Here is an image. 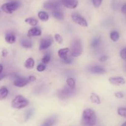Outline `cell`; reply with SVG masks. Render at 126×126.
<instances>
[{
    "mask_svg": "<svg viewBox=\"0 0 126 126\" xmlns=\"http://www.w3.org/2000/svg\"><path fill=\"white\" fill-rule=\"evenodd\" d=\"M92 1H93V6L96 8H99L101 6L103 1V0H92Z\"/></svg>",
    "mask_w": 126,
    "mask_h": 126,
    "instance_id": "29",
    "label": "cell"
},
{
    "mask_svg": "<svg viewBox=\"0 0 126 126\" xmlns=\"http://www.w3.org/2000/svg\"><path fill=\"white\" fill-rule=\"evenodd\" d=\"M120 56L122 59L126 60V48H123L120 52Z\"/></svg>",
    "mask_w": 126,
    "mask_h": 126,
    "instance_id": "31",
    "label": "cell"
},
{
    "mask_svg": "<svg viewBox=\"0 0 126 126\" xmlns=\"http://www.w3.org/2000/svg\"><path fill=\"white\" fill-rule=\"evenodd\" d=\"M4 77H5V74H4L2 73L1 74H0V80H1Z\"/></svg>",
    "mask_w": 126,
    "mask_h": 126,
    "instance_id": "40",
    "label": "cell"
},
{
    "mask_svg": "<svg viewBox=\"0 0 126 126\" xmlns=\"http://www.w3.org/2000/svg\"><path fill=\"white\" fill-rule=\"evenodd\" d=\"M41 35H42V30H40V29L38 27H33L28 31L27 36L29 37H32L40 36Z\"/></svg>",
    "mask_w": 126,
    "mask_h": 126,
    "instance_id": "13",
    "label": "cell"
},
{
    "mask_svg": "<svg viewBox=\"0 0 126 126\" xmlns=\"http://www.w3.org/2000/svg\"><path fill=\"white\" fill-rule=\"evenodd\" d=\"M20 44L24 48H30L32 47V42L29 38H22L20 40Z\"/></svg>",
    "mask_w": 126,
    "mask_h": 126,
    "instance_id": "15",
    "label": "cell"
},
{
    "mask_svg": "<svg viewBox=\"0 0 126 126\" xmlns=\"http://www.w3.org/2000/svg\"><path fill=\"white\" fill-rule=\"evenodd\" d=\"M16 37L14 33H8L5 35V40L9 44H13L16 42Z\"/></svg>",
    "mask_w": 126,
    "mask_h": 126,
    "instance_id": "17",
    "label": "cell"
},
{
    "mask_svg": "<svg viewBox=\"0 0 126 126\" xmlns=\"http://www.w3.org/2000/svg\"><path fill=\"white\" fill-rule=\"evenodd\" d=\"M66 82H67V84L69 87L72 88V89H74L75 87H76V82L73 78H71V77L68 78L66 80Z\"/></svg>",
    "mask_w": 126,
    "mask_h": 126,
    "instance_id": "25",
    "label": "cell"
},
{
    "mask_svg": "<svg viewBox=\"0 0 126 126\" xmlns=\"http://www.w3.org/2000/svg\"><path fill=\"white\" fill-rule=\"evenodd\" d=\"M29 102L22 95H17L12 101L11 106L13 108L22 109L29 105Z\"/></svg>",
    "mask_w": 126,
    "mask_h": 126,
    "instance_id": "3",
    "label": "cell"
},
{
    "mask_svg": "<svg viewBox=\"0 0 126 126\" xmlns=\"http://www.w3.org/2000/svg\"><path fill=\"white\" fill-rule=\"evenodd\" d=\"M33 114V110L32 109H30V110H28L27 112H26V114H25V119L28 120L30 118V117L32 116V115Z\"/></svg>",
    "mask_w": 126,
    "mask_h": 126,
    "instance_id": "30",
    "label": "cell"
},
{
    "mask_svg": "<svg viewBox=\"0 0 126 126\" xmlns=\"http://www.w3.org/2000/svg\"><path fill=\"white\" fill-rule=\"evenodd\" d=\"M96 123V116L94 111L90 108L83 111L82 117V124L83 126H94Z\"/></svg>",
    "mask_w": 126,
    "mask_h": 126,
    "instance_id": "1",
    "label": "cell"
},
{
    "mask_svg": "<svg viewBox=\"0 0 126 126\" xmlns=\"http://www.w3.org/2000/svg\"><path fill=\"white\" fill-rule=\"evenodd\" d=\"M89 71L94 74H103L106 72V69L100 66H93L89 69Z\"/></svg>",
    "mask_w": 126,
    "mask_h": 126,
    "instance_id": "12",
    "label": "cell"
},
{
    "mask_svg": "<svg viewBox=\"0 0 126 126\" xmlns=\"http://www.w3.org/2000/svg\"><path fill=\"white\" fill-rule=\"evenodd\" d=\"M20 6V3L17 1L9 2L3 4L1 6V9L3 12L7 14H11L14 11L17 10Z\"/></svg>",
    "mask_w": 126,
    "mask_h": 126,
    "instance_id": "4",
    "label": "cell"
},
{
    "mask_svg": "<svg viewBox=\"0 0 126 126\" xmlns=\"http://www.w3.org/2000/svg\"><path fill=\"white\" fill-rule=\"evenodd\" d=\"M119 33L117 31H112L110 33V38L112 41L116 42L119 39Z\"/></svg>",
    "mask_w": 126,
    "mask_h": 126,
    "instance_id": "23",
    "label": "cell"
},
{
    "mask_svg": "<svg viewBox=\"0 0 126 126\" xmlns=\"http://www.w3.org/2000/svg\"><path fill=\"white\" fill-rule=\"evenodd\" d=\"M56 122V118L54 117H49L42 123L41 126H53Z\"/></svg>",
    "mask_w": 126,
    "mask_h": 126,
    "instance_id": "16",
    "label": "cell"
},
{
    "mask_svg": "<svg viewBox=\"0 0 126 126\" xmlns=\"http://www.w3.org/2000/svg\"><path fill=\"white\" fill-rule=\"evenodd\" d=\"M100 43V38H95L92 40V47L93 48H96Z\"/></svg>",
    "mask_w": 126,
    "mask_h": 126,
    "instance_id": "27",
    "label": "cell"
},
{
    "mask_svg": "<svg viewBox=\"0 0 126 126\" xmlns=\"http://www.w3.org/2000/svg\"><path fill=\"white\" fill-rule=\"evenodd\" d=\"M52 14H53V16H54V17L56 18V19H58V20H62V19L64 18L63 13H62L61 11H59V9H56V10L53 11Z\"/></svg>",
    "mask_w": 126,
    "mask_h": 126,
    "instance_id": "22",
    "label": "cell"
},
{
    "mask_svg": "<svg viewBox=\"0 0 126 126\" xmlns=\"http://www.w3.org/2000/svg\"><path fill=\"white\" fill-rule=\"evenodd\" d=\"M62 4L68 9H75L78 6L77 0H62Z\"/></svg>",
    "mask_w": 126,
    "mask_h": 126,
    "instance_id": "9",
    "label": "cell"
},
{
    "mask_svg": "<svg viewBox=\"0 0 126 126\" xmlns=\"http://www.w3.org/2000/svg\"><path fill=\"white\" fill-rule=\"evenodd\" d=\"M7 54H8V51L6 49H3L2 51V56L3 57H6L7 56Z\"/></svg>",
    "mask_w": 126,
    "mask_h": 126,
    "instance_id": "38",
    "label": "cell"
},
{
    "mask_svg": "<svg viewBox=\"0 0 126 126\" xmlns=\"http://www.w3.org/2000/svg\"><path fill=\"white\" fill-rule=\"evenodd\" d=\"M72 94H73V89L72 88H71L70 87L69 88L64 87V88H63L59 92V96L60 98L65 99L69 97Z\"/></svg>",
    "mask_w": 126,
    "mask_h": 126,
    "instance_id": "8",
    "label": "cell"
},
{
    "mask_svg": "<svg viewBox=\"0 0 126 126\" xmlns=\"http://www.w3.org/2000/svg\"><path fill=\"white\" fill-rule=\"evenodd\" d=\"M70 51V49L68 48H62L58 51V56L59 58H61L62 59H65L67 58V54H68L69 52Z\"/></svg>",
    "mask_w": 126,
    "mask_h": 126,
    "instance_id": "14",
    "label": "cell"
},
{
    "mask_svg": "<svg viewBox=\"0 0 126 126\" xmlns=\"http://www.w3.org/2000/svg\"><path fill=\"white\" fill-rule=\"evenodd\" d=\"M83 51L82 42L79 38L74 40L71 46V55L73 57H78L81 55Z\"/></svg>",
    "mask_w": 126,
    "mask_h": 126,
    "instance_id": "2",
    "label": "cell"
},
{
    "mask_svg": "<svg viewBox=\"0 0 126 126\" xmlns=\"http://www.w3.org/2000/svg\"><path fill=\"white\" fill-rule=\"evenodd\" d=\"M45 9L47 10H56L60 7V4L58 2H46L43 4Z\"/></svg>",
    "mask_w": 126,
    "mask_h": 126,
    "instance_id": "11",
    "label": "cell"
},
{
    "mask_svg": "<svg viewBox=\"0 0 126 126\" xmlns=\"http://www.w3.org/2000/svg\"><path fill=\"white\" fill-rule=\"evenodd\" d=\"M45 69H46V66H45L43 64H39L37 67V70L38 71V72H42V71H45Z\"/></svg>",
    "mask_w": 126,
    "mask_h": 126,
    "instance_id": "33",
    "label": "cell"
},
{
    "mask_svg": "<svg viewBox=\"0 0 126 126\" xmlns=\"http://www.w3.org/2000/svg\"><path fill=\"white\" fill-rule=\"evenodd\" d=\"M9 91L6 87H2L0 88V100H3L8 96Z\"/></svg>",
    "mask_w": 126,
    "mask_h": 126,
    "instance_id": "19",
    "label": "cell"
},
{
    "mask_svg": "<svg viewBox=\"0 0 126 126\" xmlns=\"http://www.w3.org/2000/svg\"><path fill=\"white\" fill-rule=\"evenodd\" d=\"M90 100L92 103H95V104H97V105L100 104V103H101V100H100V97L98 96L96 93H91Z\"/></svg>",
    "mask_w": 126,
    "mask_h": 126,
    "instance_id": "20",
    "label": "cell"
},
{
    "mask_svg": "<svg viewBox=\"0 0 126 126\" xmlns=\"http://www.w3.org/2000/svg\"><path fill=\"white\" fill-rule=\"evenodd\" d=\"M3 66L1 64H0V74H1L2 72H3Z\"/></svg>",
    "mask_w": 126,
    "mask_h": 126,
    "instance_id": "39",
    "label": "cell"
},
{
    "mask_svg": "<svg viewBox=\"0 0 126 126\" xmlns=\"http://www.w3.org/2000/svg\"><path fill=\"white\" fill-rule=\"evenodd\" d=\"M108 57L106 55H104L102 56L100 58V61L101 62H105L106 61V60H108Z\"/></svg>",
    "mask_w": 126,
    "mask_h": 126,
    "instance_id": "36",
    "label": "cell"
},
{
    "mask_svg": "<svg viewBox=\"0 0 126 126\" xmlns=\"http://www.w3.org/2000/svg\"><path fill=\"white\" fill-rule=\"evenodd\" d=\"M50 60H51V56L49 55V54H45V55L43 57V58H42V63H43V64H48V63L50 61Z\"/></svg>",
    "mask_w": 126,
    "mask_h": 126,
    "instance_id": "28",
    "label": "cell"
},
{
    "mask_svg": "<svg viewBox=\"0 0 126 126\" xmlns=\"http://www.w3.org/2000/svg\"><path fill=\"white\" fill-rule=\"evenodd\" d=\"M35 65V61L32 58H29L25 61L24 66L25 68L29 69H33Z\"/></svg>",
    "mask_w": 126,
    "mask_h": 126,
    "instance_id": "18",
    "label": "cell"
},
{
    "mask_svg": "<svg viewBox=\"0 0 126 126\" xmlns=\"http://www.w3.org/2000/svg\"><path fill=\"white\" fill-rule=\"evenodd\" d=\"M114 96L117 98H122L124 97V94L122 92H115Z\"/></svg>",
    "mask_w": 126,
    "mask_h": 126,
    "instance_id": "34",
    "label": "cell"
},
{
    "mask_svg": "<svg viewBox=\"0 0 126 126\" xmlns=\"http://www.w3.org/2000/svg\"><path fill=\"white\" fill-rule=\"evenodd\" d=\"M53 43V39L51 37H47L43 38L41 40L40 44L39 49L40 50H43L47 48H49Z\"/></svg>",
    "mask_w": 126,
    "mask_h": 126,
    "instance_id": "7",
    "label": "cell"
},
{
    "mask_svg": "<svg viewBox=\"0 0 126 126\" xmlns=\"http://www.w3.org/2000/svg\"><path fill=\"white\" fill-rule=\"evenodd\" d=\"M117 113L119 116L126 118V108H118Z\"/></svg>",
    "mask_w": 126,
    "mask_h": 126,
    "instance_id": "26",
    "label": "cell"
},
{
    "mask_svg": "<svg viewBox=\"0 0 126 126\" xmlns=\"http://www.w3.org/2000/svg\"><path fill=\"white\" fill-rule=\"evenodd\" d=\"M63 61L64 63H66V64H71V63L72 62V58H70L67 57L66 59H63Z\"/></svg>",
    "mask_w": 126,
    "mask_h": 126,
    "instance_id": "35",
    "label": "cell"
},
{
    "mask_svg": "<svg viewBox=\"0 0 126 126\" xmlns=\"http://www.w3.org/2000/svg\"><path fill=\"white\" fill-rule=\"evenodd\" d=\"M71 17H72L73 21L77 24H78V25H80L82 27H84L88 26V23L86 21L85 19L82 17L79 14H77L76 13L72 14V16H71Z\"/></svg>",
    "mask_w": 126,
    "mask_h": 126,
    "instance_id": "6",
    "label": "cell"
},
{
    "mask_svg": "<svg viewBox=\"0 0 126 126\" xmlns=\"http://www.w3.org/2000/svg\"><path fill=\"white\" fill-rule=\"evenodd\" d=\"M38 17L42 21L46 22L49 19V16L45 11H40L38 13Z\"/></svg>",
    "mask_w": 126,
    "mask_h": 126,
    "instance_id": "21",
    "label": "cell"
},
{
    "mask_svg": "<svg viewBox=\"0 0 126 126\" xmlns=\"http://www.w3.org/2000/svg\"><path fill=\"white\" fill-rule=\"evenodd\" d=\"M36 80V77L35 76H30L27 78H22V77H17L14 80V85L18 87H23L27 85L30 82H34Z\"/></svg>",
    "mask_w": 126,
    "mask_h": 126,
    "instance_id": "5",
    "label": "cell"
},
{
    "mask_svg": "<svg viewBox=\"0 0 126 126\" xmlns=\"http://www.w3.org/2000/svg\"><path fill=\"white\" fill-rule=\"evenodd\" d=\"M121 126H126V122H124V123L122 124V125Z\"/></svg>",
    "mask_w": 126,
    "mask_h": 126,
    "instance_id": "41",
    "label": "cell"
},
{
    "mask_svg": "<svg viewBox=\"0 0 126 126\" xmlns=\"http://www.w3.org/2000/svg\"><path fill=\"white\" fill-rule=\"evenodd\" d=\"M121 12H122L123 14H126V4H125L124 5L122 6V8H121Z\"/></svg>",
    "mask_w": 126,
    "mask_h": 126,
    "instance_id": "37",
    "label": "cell"
},
{
    "mask_svg": "<svg viewBox=\"0 0 126 126\" xmlns=\"http://www.w3.org/2000/svg\"><path fill=\"white\" fill-rule=\"evenodd\" d=\"M54 38H55V40L59 44H61V43H62V42H63V38H62V37L59 34H56L55 35H54Z\"/></svg>",
    "mask_w": 126,
    "mask_h": 126,
    "instance_id": "32",
    "label": "cell"
},
{
    "mask_svg": "<svg viewBox=\"0 0 126 126\" xmlns=\"http://www.w3.org/2000/svg\"><path fill=\"white\" fill-rule=\"evenodd\" d=\"M109 82L114 85H121L126 83V80L122 77H112L109 79Z\"/></svg>",
    "mask_w": 126,
    "mask_h": 126,
    "instance_id": "10",
    "label": "cell"
},
{
    "mask_svg": "<svg viewBox=\"0 0 126 126\" xmlns=\"http://www.w3.org/2000/svg\"><path fill=\"white\" fill-rule=\"evenodd\" d=\"M25 22L26 23H27V24H30V25H32V26H36V25H37V24H38V21H37V20H36V19H34V18H32V17L27 18V19L25 20Z\"/></svg>",
    "mask_w": 126,
    "mask_h": 126,
    "instance_id": "24",
    "label": "cell"
}]
</instances>
